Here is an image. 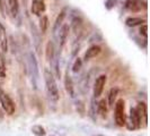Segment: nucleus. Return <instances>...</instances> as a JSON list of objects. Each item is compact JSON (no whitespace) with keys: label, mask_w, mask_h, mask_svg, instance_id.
I'll use <instances>...</instances> for the list:
<instances>
[{"label":"nucleus","mask_w":150,"mask_h":136,"mask_svg":"<svg viewBox=\"0 0 150 136\" xmlns=\"http://www.w3.org/2000/svg\"><path fill=\"white\" fill-rule=\"evenodd\" d=\"M117 94H119V90L117 89H111L110 93H108V106L110 107L114 106Z\"/></svg>","instance_id":"19"},{"label":"nucleus","mask_w":150,"mask_h":136,"mask_svg":"<svg viewBox=\"0 0 150 136\" xmlns=\"http://www.w3.org/2000/svg\"><path fill=\"white\" fill-rule=\"evenodd\" d=\"M0 11H1L2 16H5V17L8 15L9 10H8V5L6 0H0Z\"/></svg>","instance_id":"22"},{"label":"nucleus","mask_w":150,"mask_h":136,"mask_svg":"<svg viewBox=\"0 0 150 136\" xmlns=\"http://www.w3.org/2000/svg\"><path fill=\"white\" fill-rule=\"evenodd\" d=\"M67 78H66V89H67L68 93L71 95V97H74V87H72V82H71V79H70V77L69 76H66Z\"/></svg>","instance_id":"23"},{"label":"nucleus","mask_w":150,"mask_h":136,"mask_svg":"<svg viewBox=\"0 0 150 136\" xmlns=\"http://www.w3.org/2000/svg\"><path fill=\"white\" fill-rule=\"evenodd\" d=\"M43 76H44L45 87H46V92H47L49 98L54 102H57L60 99V93H59V89H58V85L55 82V77H54L52 72L47 68L44 69Z\"/></svg>","instance_id":"1"},{"label":"nucleus","mask_w":150,"mask_h":136,"mask_svg":"<svg viewBox=\"0 0 150 136\" xmlns=\"http://www.w3.org/2000/svg\"><path fill=\"white\" fill-rule=\"evenodd\" d=\"M106 81H107V76L102 74L96 78L95 83H94V89H93V93H94V99H97L102 95L104 87H105Z\"/></svg>","instance_id":"5"},{"label":"nucleus","mask_w":150,"mask_h":136,"mask_svg":"<svg viewBox=\"0 0 150 136\" xmlns=\"http://www.w3.org/2000/svg\"><path fill=\"white\" fill-rule=\"evenodd\" d=\"M81 66H83V60L80 58H77L72 65V72L74 73H78L80 69H81Z\"/></svg>","instance_id":"24"},{"label":"nucleus","mask_w":150,"mask_h":136,"mask_svg":"<svg viewBox=\"0 0 150 136\" xmlns=\"http://www.w3.org/2000/svg\"><path fill=\"white\" fill-rule=\"evenodd\" d=\"M47 27H49V18L46 17V16H42L41 18H40V33H45L46 30H47Z\"/></svg>","instance_id":"18"},{"label":"nucleus","mask_w":150,"mask_h":136,"mask_svg":"<svg viewBox=\"0 0 150 136\" xmlns=\"http://www.w3.org/2000/svg\"><path fill=\"white\" fill-rule=\"evenodd\" d=\"M102 51V49H100V47L99 45H91L89 47L88 49H87V51L85 52V56H83V59L85 61H88L90 59H93V58H95V57H97L98 54L100 53Z\"/></svg>","instance_id":"11"},{"label":"nucleus","mask_w":150,"mask_h":136,"mask_svg":"<svg viewBox=\"0 0 150 136\" xmlns=\"http://www.w3.org/2000/svg\"><path fill=\"white\" fill-rule=\"evenodd\" d=\"M141 126V118L135 108H131L130 116L128 120V128L129 129H138Z\"/></svg>","instance_id":"6"},{"label":"nucleus","mask_w":150,"mask_h":136,"mask_svg":"<svg viewBox=\"0 0 150 136\" xmlns=\"http://www.w3.org/2000/svg\"><path fill=\"white\" fill-rule=\"evenodd\" d=\"M30 32H32V37H33V44L35 47V49L40 51L41 49V42H42V35L38 30V27L34 24H30Z\"/></svg>","instance_id":"10"},{"label":"nucleus","mask_w":150,"mask_h":136,"mask_svg":"<svg viewBox=\"0 0 150 136\" xmlns=\"http://www.w3.org/2000/svg\"><path fill=\"white\" fill-rule=\"evenodd\" d=\"M97 136H103V135H97Z\"/></svg>","instance_id":"26"},{"label":"nucleus","mask_w":150,"mask_h":136,"mask_svg":"<svg viewBox=\"0 0 150 136\" xmlns=\"http://www.w3.org/2000/svg\"><path fill=\"white\" fill-rule=\"evenodd\" d=\"M32 132H33V134L36 136H45V129L42 127V126H40V125H36V126H33L32 127Z\"/></svg>","instance_id":"20"},{"label":"nucleus","mask_w":150,"mask_h":136,"mask_svg":"<svg viewBox=\"0 0 150 136\" xmlns=\"http://www.w3.org/2000/svg\"><path fill=\"white\" fill-rule=\"evenodd\" d=\"M148 27H147V25L146 24H143V25H141V27H140V34H142L144 38L147 39V37H148Z\"/></svg>","instance_id":"25"},{"label":"nucleus","mask_w":150,"mask_h":136,"mask_svg":"<svg viewBox=\"0 0 150 136\" xmlns=\"http://www.w3.org/2000/svg\"><path fill=\"white\" fill-rule=\"evenodd\" d=\"M45 57L47 61H52L55 57V49H54V43L52 41H49L46 43V48H45Z\"/></svg>","instance_id":"14"},{"label":"nucleus","mask_w":150,"mask_h":136,"mask_svg":"<svg viewBox=\"0 0 150 136\" xmlns=\"http://www.w3.org/2000/svg\"><path fill=\"white\" fill-rule=\"evenodd\" d=\"M67 11H68V8H63L60 11L59 16L57 17L55 23H54V26H53V33H54V34H55V33L59 31V29L62 26L63 21H64V18H66V16H67Z\"/></svg>","instance_id":"13"},{"label":"nucleus","mask_w":150,"mask_h":136,"mask_svg":"<svg viewBox=\"0 0 150 136\" xmlns=\"http://www.w3.org/2000/svg\"><path fill=\"white\" fill-rule=\"evenodd\" d=\"M69 31H70V27H69V25L68 24H62V26H61L60 29H59V48L61 49H63V47L66 44V42H67V39H68V35H69Z\"/></svg>","instance_id":"7"},{"label":"nucleus","mask_w":150,"mask_h":136,"mask_svg":"<svg viewBox=\"0 0 150 136\" xmlns=\"http://www.w3.org/2000/svg\"><path fill=\"white\" fill-rule=\"evenodd\" d=\"M97 111L102 117H106L107 113V103L105 100H100L97 105Z\"/></svg>","instance_id":"17"},{"label":"nucleus","mask_w":150,"mask_h":136,"mask_svg":"<svg viewBox=\"0 0 150 136\" xmlns=\"http://www.w3.org/2000/svg\"><path fill=\"white\" fill-rule=\"evenodd\" d=\"M0 76L6 77V62L1 52H0Z\"/></svg>","instance_id":"21"},{"label":"nucleus","mask_w":150,"mask_h":136,"mask_svg":"<svg viewBox=\"0 0 150 136\" xmlns=\"http://www.w3.org/2000/svg\"><path fill=\"white\" fill-rule=\"evenodd\" d=\"M0 105L1 108L4 109V111L7 113V115H14L16 110V107L14 101L11 100V98L8 95L5 91H2L0 89Z\"/></svg>","instance_id":"2"},{"label":"nucleus","mask_w":150,"mask_h":136,"mask_svg":"<svg viewBox=\"0 0 150 136\" xmlns=\"http://www.w3.org/2000/svg\"><path fill=\"white\" fill-rule=\"evenodd\" d=\"M0 49L4 52L8 51V38L7 33H6V29L5 26L0 23Z\"/></svg>","instance_id":"12"},{"label":"nucleus","mask_w":150,"mask_h":136,"mask_svg":"<svg viewBox=\"0 0 150 136\" xmlns=\"http://www.w3.org/2000/svg\"><path fill=\"white\" fill-rule=\"evenodd\" d=\"M115 122L117 126L123 127L125 126V107H124V101L120 99L115 101Z\"/></svg>","instance_id":"3"},{"label":"nucleus","mask_w":150,"mask_h":136,"mask_svg":"<svg viewBox=\"0 0 150 136\" xmlns=\"http://www.w3.org/2000/svg\"><path fill=\"white\" fill-rule=\"evenodd\" d=\"M45 2L44 0H33L32 5H30V10L34 15L41 16L45 11Z\"/></svg>","instance_id":"8"},{"label":"nucleus","mask_w":150,"mask_h":136,"mask_svg":"<svg viewBox=\"0 0 150 136\" xmlns=\"http://www.w3.org/2000/svg\"><path fill=\"white\" fill-rule=\"evenodd\" d=\"M125 7L131 11H140L146 7V2H143V0H127L125 2Z\"/></svg>","instance_id":"9"},{"label":"nucleus","mask_w":150,"mask_h":136,"mask_svg":"<svg viewBox=\"0 0 150 136\" xmlns=\"http://www.w3.org/2000/svg\"><path fill=\"white\" fill-rule=\"evenodd\" d=\"M7 5L9 14H11L13 17H17L18 11H19V2H18V0H8Z\"/></svg>","instance_id":"15"},{"label":"nucleus","mask_w":150,"mask_h":136,"mask_svg":"<svg viewBox=\"0 0 150 136\" xmlns=\"http://www.w3.org/2000/svg\"><path fill=\"white\" fill-rule=\"evenodd\" d=\"M143 23H146V19H143L141 17H129L125 19V24L129 27H134L138 25H142Z\"/></svg>","instance_id":"16"},{"label":"nucleus","mask_w":150,"mask_h":136,"mask_svg":"<svg viewBox=\"0 0 150 136\" xmlns=\"http://www.w3.org/2000/svg\"><path fill=\"white\" fill-rule=\"evenodd\" d=\"M27 65H28V69L30 72V76L33 78V85L36 89V82L38 79V60L36 57L33 52L28 53L27 57Z\"/></svg>","instance_id":"4"}]
</instances>
